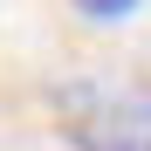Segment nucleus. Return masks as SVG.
<instances>
[{"label":"nucleus","instance_id":"2","mask_svg":"<svg viewBox=\"0 0 151 151\" xmlns=\"http://www.w3.org/2000/svg\"><path fill=\"white\" fill-rule=\"evenodd\" d=\"M83 21H131L137 14V0H69Z\"/></svg>","mask_w":151,"mask_h":151},{"label":"nucleus","instance_id":"1","mask_svg":"<svg viewBox=\"0 0 151 151\" xmlns=\"http://www.w3.org/2000/svg\"><path fill=\"white\" fill-rule=\"evenodd\" d=\"M76 144H83V151H151V131H131V124H110V131H83Z\"/></svg>","mask_w":151,"mask_h":151}]
</instances>
